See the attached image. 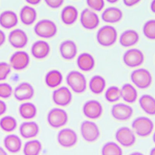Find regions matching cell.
<instances>
[{
    "mask_svg": "<svg viewBox=\"0 0 155 155\" xmlns=\"http://www.w3.org/2000/svg\"><path fill=\"white\" fill-rule=\"evenodd\" d=\"M57 31L56 24L49 19H42L38 21L34 26V31L36 35L43 38L53 37Z\"/></svg>",
    "mask_w": 155,
    "mask_h": 155,
    "instance_id": "cell-1",
    "label": "cell"
},
{
    "mask_svg": "<svg viewBox=\"0 0 155 155\" xmlns=\"http://www.w3.org/2000/svg\"><path fill=\"white\" fill-rule=\"evenodd\" d=\"M117 37L116 29L112 25H105L101 27L97 31L96 39L102 46H110L115 43Z\"/></svg>",
    "mask_w": 155,
    "mask_h": 155,
    "instance_id": "cell-2",
    "label": "cell"
},
{
    "mask_svg": "<svg viewBox=\"0 0 155 155\" xmlns=\"http://www.w3.org/2000/svg\"><path fill=\"white\" fill-rule=\"evenodd\" d=\"M66 81L68 86L76 93H81L86 89V78L82 73L78 71H70L66 76Z\"/></svg>",
    "mask_w": 155,
    "mask_h": 155,
    "instance_id": "cell-3",
    "label": "cell"
},
{
    "mask_svg": "<svg viewBox=\"0 0 155 155\" xmlns=\"http://www.w3.org/2000/svg\"><path fill=\"white\" fill-rule=\"evenodd\" d=\"M131 126L138 136L147 137L151 133L154 128V124L150 118L140 116L133 121Z\"/></svg>",
    "mask_w": 155,
    "mask_h": 155,
    "instance_id": "cell-4",
    "label": "cell"
},
{
    "mask_svg": "<svg viewBox=\"0 0 155 155\" xmlns=\"http://www.w3.org/2000/svg\"><path fill=\"white\" fill-rule=\"evenodd\" d=\"M131 80L139 88L148 87L152 82L151 73L146 68H140L133 70L131 73Z\"/></svg>",
    "mask_w": 155,
    "mask_h": 155,
    "instance_id": "cell-5",
    "label": "cell"
},
{
    "mask_svg": "<svg viewBox=\"0 0 155 155\" xmlns=\"http://www.w3.org/2000/svg\"><path fill=\"white\" fill-rule=\"evenodd\" d=\"M47 119L48 124L51 127L58 128L67 124L68 121V114L62 108H53L48 113Z\"/></svg>",
    "mask_w": 155,
    "mask_h": 155,
    "instance_id": "cell-6",
    "label": "cell"
},
{
    "mask_svg": "<svg viewBox=\"0 0 155 155\" xmlns=\"http://www.w3.org/2000/svg\"><path fill=\"white\" fill-rule=\"evenodd\" d=\"M81 133L85 140L89 142L96 140L100 136V131L97 125L94 122L89 120H84L82 122Z\"/></svg>",
    "mask_w": 155,
    "mask_h": 155,
    "instance_id": "cell-7",
    "label": "cell"
},
{
    "mask_svg": "<svg viewBox=\"0 0 155 155\" xmlns=\"http://www.w3.org/2000/svg\"><path fill=\"white\" fill-rule=\"evenodd\" d=\"M144 61V55L138 48L127 50L123 55V61L125 64L130 67H135L141 65Z\"/></svg>",
    "mask_w": 155,
    "mask_h": 155,
    "instance_id": "cell-8",
    "label": "cell"
},
{
    "mask_svg": "<svg viewBox=\"0 0 155 155\" xmlns=\"http://www.w3.org/2000/svg\"><path fill=\"white\" fill-rule=\"evenodd\" d=\"M10 65L16 70H21L25 68L30 63L28 54L23 50L14 52L10 58Z\"/></svg>",
    "mask_w": 155,
    "mask_h": 155,
    "instance_id": "cell-9",
    "label": "cell"
},
{
    "mask_svg": "<svg viewBox=\"0 0 155 155\" xmlns=\"http://www.w3.org/2000/svg\"><path fill=\"white\" fill-rule=\"evenodd\" d=\"M81 25L86 29L92 30L96 28L99 24V18L98 15L92 10L88 8H84L80 17Z\"/></svg>",
    "mask_w": 155,
    "mask_h": 155,
    "instance_id": "cell-10",
    "label": "cell"
},
{
    "mask_svg": "<svg viewBox=\"0 0 155 155\" xmlns=\"http://www.w3.org/2000/svg\"><path fill=\"white\" fill-rule=\"evenodd\" d=\"M8 40L10 44L13 47L21 48L27 45L28 38L25 31L21 28H15L9 33Z\"/></svg>",
    "mask_w": 155,
    "mask_h": 155,
    "instance_id": "cell-11",
    "label": "cell"
},
{
    "mask_svg": "<svg viewBox=\"0 0 155 155\" xmlns=\"http://www.w3.org/2000/svg\"><path fill=\"white\" fill-rule=\"evenodd\" d=\"M35 94V90L31 84L28 82H22L19 84L13 91L14 97L19 101L30 99Z\"/></svg>",
    "mask_w": 155,
    "mask_h": 155,
    "instance_id": "cell-12",
    "label": "cell"
},
{
    "mask_svg": "<svg viewBox=\"0 0 155 155\" xmlns=\"http://www.w3.org/2000/svg\"><path fill=\"white\" fill-rule=\"evenodd\" d=\"M84 114L88 118L95 119L99 118L103 111L101 104L97 100H89L85 102L82 108Z\"/></svg>",
    "mask_w": 155,
    "mask_h": 155,
    "instance_id": "cell-13",
    "label": "cell"
},
{
    "mask_svg": "<svg viewBox=\"0 0 155 155\" xmlns=\"http://www.w3.org/2000/svg\"><path fill=\"white\" fill-rule=\"evenodd\" d=\"M115 137L119 143L125 147L132 146L136 142V136L134 133L127 127L119 128L116 132Z\"/></svg>",
    "mask_w": 155,
    "mask_h": 155,
    "instance_id": "cell-14",
    "label": "cell"
},
{
    "mask_svg": "<svg viewBox=\"0 0 155 155\" xmlns=\"http://www.w3.org/2000/svg\"><path fill=\"white\" fill-rule=\"evenodd\" d=\"M52 99L56 105L65 106L71 102L72 94L68 87L62 86L53 91Z\"/></svg>",
    "mask_w": 155,
    "mask_h": 155,
    "instance_id": "cell-15",
    "label": "cell"
},
{
    "mask_svg": "<svg viewBox=\"0 0 155 155\" xmlns=\"http://www.w3.org/2000/svg\"><path fill=\"white\" fill-rule=\"evenodd\" d=\"M59 143L64 147L69 148L74 146L78 140L76 132L70 128H64L60 130L57 136Z\"/></svg>",
    "mask_w": 155,
    "mask_h": 155,
    "instance_id": "cell-16",
    "label": "cell"
},
{
    "mask_svg": "<svg viewBox=\"0 0 155 155\" xmlns=\"http://www.w3.org/2000/svg\"><path fill=\"white\" fill-rule=\"evenodd\" d=\"M111 114L114 118L119 120H126L130 119L133 113L132 107L124 103H118L111 108Z\"/></svg>",
    "mask_w": 155,
    "mask_h": 155,
    "instance_id": "cell-17",
    "label": "cell"
},
{
    "mask_svg": "<svg viewBox=\"0 0 155 155\" xmlns=\"http://www.w3.org/2000/svg\"><path fill=\"white\" fill-rule=\"evenodd\" d=\"M50 51L49 44L44 40H38L33 43L31 53L35 58L41 59L47 57Z\"/></svg>",
    "mask_w": 155,
    "mask_h": 155,
    "instance_id": "cell-18",
    "label": "cell"
},
{
    "mask_svg": "<svg viewBox=\"0 0 155 155\" xmlns=\"http://www.w3.org/2000/svg\"><path fill=\"white\" fill-rule=\"evenodd\" d=\"M78 51L76 43L70 39L62 41L59 45V52L61 56L67 60L73 59Z\"/></svg>",
    "mask_w": 155,
    "mask_h": 155,
    "instance_id": "cell-19",
    "label": "cell"
},
{
    "mask_svg": "<svg viewBox=\"0 0 155 155\" xmlns=\"http://www.w3.org/2000/svg\"><path fill=\"white\" fill-rule=\"evenodd\" d=\"M18 22L17 14L13 10H6L0 13V25L4 28H11Z\"/></svg>",
    "mask_w": 155,
    "mask_h": 155,
    "instance_id": "cell-20",
    "label": "cell"
},
{
    "mask_svg": "<svg viewBox=\"0 0 155 155\" xmlns=\"http://www.w3.org/2000/svg\"><path fill=\"white\" fill-rule=\"evenodd\" d=\"M39 126L34 121L24 122L19 127V133L22 137L29 139L36 136L39 133Z\"/></svg>",
    "mask_w": 155,
    "mask_h": 155,
    "instance_id": "cell-21",
    "label": "cell"
},
{
    "mask_svg": "<svg viewBox=\"0 0 155 155\" xmlns=\"http://www.w3.org/2000/svg\"><path fill=\"white\" fill-rule=\"evenodd\" d=\"M139 39L138 33L133 29H128L122 32L119 38V42L124 47H130L136 44Z\"/></svg>",
    "mask_w": 155,
    "mask_h": 155,
    "instance_id": "cell-22",
    "label": "cell"
},
{
    "mask_svg": "<svg viewBox=\"0 0 155 155\" xmlns=\"http://www.w3.org/2000/svg\"><path fill=\"white\" fill-rule=\"evenodd\" d=\"M19 17L21 22L27 25L32 24L37 17L36 10L28 5H24L19 12Z\"/></svg>",
    "mask_w": 155,
    "mask_h": 155,
    "instance_id": "cell-23",
    "label": "cell"
},
{
    "mask_svg": "<svg viewBox=\"0 0 155 155\" xmlns=\"http://www.w3.org/2000/svg\"><path fill=\"white\" fill-rule=\"evenodd\" d=\"M123 16L122 10L116 7H110L105 8L102 13V19L107 22L114 23L119 21Z\"/></svg>",
    "mask_w": 155,
    "mask_h": 155,
    "instance_id": "cell-24",
    "label": "cell"
},
{
    "mask_svg": "<svg viewBox=\"0 0 155 155\" xmlns=\"http://www.w3.org/2000/svg\"><path fill=\"white\" fill-rule=\"evenodd\" d=\"M78 11L77 8L71 5L65 6L61 11V18L62 21L67 25L73 24L77 19Z\"/></svg>",
    "mask_w": 155,
    "mask_h": 155,
    "instance_id": "cell-25",
    "label": "cell"
},
{
    "mask_svg": "<svg viewBox=\"0 0 155 155\" xmlns=\"http://www.w3.org/2000/svg\"><path fill=\"white\" fill-rule=\"evenodd\" d=\"M77 65L83 71H90L93 68L95 61L91 54L84 52L80 54L78 57Z\"/></svg>",
    "mask_w": 155,
    "mask_h": 155,
    "instance_id": "cell-26",
    "label": "cell"
},
{
    "mask_svg": "<svg viewBox=\"0 0 155 155\" xmlns=\"http://www.w3.org/2000/svg\"><path fill=\"white\" fill-rule=\"evenodd\" d=\"M4 145L10 153H16L19 151L22 146L21 139L16 134L7 135L4 139Z\"/></svg>",
    "mask_w": 155,
    "mask_h": 155,
    "instance_id": "cell-27",
    "label": "cell"
},
{
    "mask_svg": "<svg viewBox=\"0 0 155 155\" xmlns=\"http://www.w3.org/2000/svg\"><path fill=\"white\" fill-rule=\"evenodd\" d=\"M139 104L142 109L150 115L155 114V98L150 94H143L139 98Z\"/></svg>",
    "mask_w": 155,
    "mask_h": 155,
    "instance_id": "cell-28",
    "label": "cell"
},
{
    "mask_svg": "<svg viewBox=\"0 0 155 155\" xmlns=\"http://www.w3.org/2000/svg\"><path fill=\"white\" fill-rule=\"evenodd\" d=\"M63 76L61 72L58 70H51L48 71L45 76V82L50 88L59 86L62 81Z\"/></svg>",
    "mask_w": 155,
    "mask_h": 155,
    "instance_id": "cell-29",
    "label": "cell"
},
{
    "mask_svg": "<svg viewBox=\"0 0 155 155\" xmlns=\"http://www.w3.org/2000/svg\"><path fill=\"white\" fill-rule=\"evenodd\" d=\"M120 94L122 99L128 103L135 102L137 97L136 89L129 83H126L122 85L120 88Z\"/></svg>",
    "mask_w": 155,
    "mask_h": 155,
    "instance_id": "cell-30",
    "label": "cell"
},
{
    "mask_svg": "<svg viewBox=\"0 0 155 155\" xmlns=\"http://www.w3.org/2000/svg\"><path fill=\"white\" fill-rule=\"evenodd\" d=\"M19 113L22 118L30 119L36 116L37 108L34 104L30 102H25L19 105Z\"/></svg>",
    "mask_w": 155,
    "mask_h": 155,
    "instance_id": "cell-31",
    "label": "cell"
},
{
    "mask_svg": "<svg viewBox=\"0 0 155 155\" xmlns=\"http://www.w3.org/2000/svg\"><path fill=\"white\" fill-rule=\"evenodd\" d=\"M106 85L105 79L100 75H94L90 80L89 87L94 94H100L104 90Z\"/></svg>",
    "mask_w": 155,
    "mask_h": 155,
    "instance_id": "cell-32",
    "label": "cell"
},
{
    "mask_svg": "<svg viewBox=\"0 0 155 155\" xmlns=\"http://www.w3.org/2000/svg\"><path fill=\"white\" fill-rule=\"evenodd\" d=\"M42 149V145L38 140H31L27 142L24 147V155H39Z\"/></svg>",
    "mask_w": 155,
    "mask_h": 155,
    "instance_id": "cell-33",
    "label": "cell"
},
{
    "mask_svg": "<svg viewBox=\"0 0 155 155\" xmlns=\"http://www.w3.org/2000/svg\"><path fill=\"white\" fill-rule=\"evenodd\" d=\"M17 126L16 120L12 116H5L0 120V127L6 132H11L15 130Z\"/></svg>",
    "mask_w": 155,
    "mask_h": 155,
    "instance_id": "cell-34",
    "label": "cell"
},
{
    "mask_svg": "<svg viewBox=\"0 0 155 155\" xmlns=\"http://www.w3.org/2000/svg\"><path fill=\"white\" fill-rule=\"evenodd\" d=\"M102 155H122V150L115 142H108L103 146Z\"/></svg>",
    "mask_w": 155,
    "mask_h": 155,
    "instance_id": "cell-35",
    "label": "cell"
},
{
    "mask_svg": "<svg viewBox=\"0 0 155 155\" xmlns=\"http://www.w3.org/2000/svg\"><path fill=\"white\" fill-rule=\"evenodd\" d=\"M105 97L108 102H116L121 97L120 89L115 85L110 86L106 90L105 93Z\"/></svg>",
    "mask_w": 155,
    "mask_h": 155,
    "instance_id": "cell-36",
    "label": "cell"
},
{
    "mask_svg": "<svg viewBox=\"0 0 155 155\" xmlns=\"http://www.w3.org/2000/svg\"><path fill=\"white\" fill-rule=\"evenodd\" d=\"M144 35L151 39H155V19L148 20L143 26Z\"/></svg>",
    "mask_w": 155,
    "mask_h": 155,
    "instance_id": "cell-37",
    "label": "cell"
},
{
    "mask_svg": "<svg viewBox=\"0 0 155 155\" xmlns=\"http://www.w3.org/2000/svg\"><path fill=\"white\" fill-rule=\"evenodd\" d=\"M13 93L12 87L7 82L0 83V97L7 99L11 96Z\"/></svg>",
    "mask_w": 155,
    "mask_h": 155,
    "instance_id": "cell-38",
    "label": "cell"
},
{
    "mask_svg": "<svg viewBox=\"0 0 155 155\" xmlns=\"http://www.w3.org/2000/svg\"><path fill=\"white\" fill-rule=\"evenodd\" d=\"M10 64L2 61L0 62V81H3L7 78L11 71Z\"/></svg>",
    "mask_w": 155,
    "mask_h": 155,
    "instance_id": "cell-39",
    "label": "cell"
},
{
    "mask_svg": "<svg viewBox=\"0 0 155 155\" xmlns=\"http://www.w3.org/2000/svg\"><path fill=\"white\" fill-rule=\"evenodd\" d=\"M87 3L91 8L96 11H101L105 5L103 0H87Z\"/></svg>",
    "mask_w": 155,
    "mask_h": 155,
    "instance_id": "cell-40",
    "label": "cell"
},
{
    "mask_svg": "<svg viewBox=\"0 0 155 155\" xmlns=\"http://www.w3.org/2000/svg\"><path fill=\"white\" fill-rule=\"evenodd\" d=\"M45 4L50 7L57 8L60 7L64 3L63 0H45Z\"/></svg>",
    "mask_w": 155,
    "mask_h": 155,
    "instance_id": "cell-41",
    "label": "cell"
},
{
    "mask_svg": "<svg viewBox=\"0 0 155 155\" xmlns=\"http://www.w3.org/2000/svg\"><path fill=\"white\" fill-rule=\"evenodd\" d=\"M7 110V105L5 102L0 99V116L5 113Z\"/></svg>",
    "mask_w": 155,
    "mask_h": 155,
    "instance_id": "cell-42",
    "label": "cell"
},
{
    "mask_svg": "<svg viewBox=\"0 0 155 155\" xmlns=\"http://www.w3.org/2000/svg\"><path fill=\"white\" fill-rule=\"evenodd\" d=\"M140 2V0H124L123 2L126 6L131 7L136 5L138 2Z\"/></svg>",
    "mask_w": 155,
    "mask_h": 155,
    "instance_id": "cell-43",
    "label": "cell"
},
{
    "mask_svg": "<svg viewBox=\"0 0 155 155\" xmlns=\"http://www.w3.org/2000/svg\"><path fill=\"white\" fill-rule=\"evenodd\" d=\"M5 41V33L0 29V46H1Z\"/></svg>",
    "mask_w": 155,
    "mask_h": 155,
    "instance_id": "cell-44",
    "label": "cell"
},
{
    "mask_svg": "<svg viewBox=\"0 0 155 155\" xmlns=\"http://www.w3.org/2000/svg\"><path fill=\"white\" fill-rule=\"evenodd\" d=\"M26 2L28 4H31V5H37L39 3H40L41 0H26Z\"/></svg>",
    "mask_w": 155,
    "mask_h": 155,
    "instance_id": "cell-45",
    "label": "cell"
},
{
    "mask_svg": "<svg viewBox=\"0 0 155 155\" xmlns=\"http://www.w3.org/2000/svg\"><path fill=\"white\" fill-rule=\"evenodd\" d=\"M150 8H151V11L155 13V0L151 2Z\"/></svg>",
    "mask_w": 155,
    "mask_h": 155,
    "instance_id": "cell-46",
    "label": "cell"
},
{
    "mask_svg": "<svg viewBox=\"0 0 155 155\" xmlns=\"http://www.w3.org/2000/svg\"><path fill=\"white\" fill-rule=\"evenodd\" d=\"M0 155H7L4 149L0 147Z\"/></svg>",
    "mask_w": 155,
    "mask_h": 155,
    "instance_id": "cell-47",
    "label": "cell"
},
{
    "mask_svg": "<svg viewBox=\"0 0 155 155\" xmlns=\"http://www.w3.org/2000/svg\"><path fill=\"white\" fill-rule=\"evenodd\" d=\"M130 155H143L142 153H139V152H134V153H133L131 154H130Z\"/></svg>",
    "mask_w": 155,
    "mask_h": 155,
    "instance_id": "cell-48",
    "label": "cell"
},
{
    "mask_svg": "<svg viewBox=\"0 0 155 155\" xmlns=\"http://www.w3.org/2000/svg\"><path fill=\"white\" fill-rule=\"evenodd\" d=\"M150 155H155V148H153L151 150Z\"/></svg>",
    "mask_w": 155,
    "mask_h": 155,
    "instance_id": "cell-49",
    "label": "cell"
},
{
    "mask_svg": "<svg viewBox=\"0 0 155 155\" xmlns=\"http://www.w3.org/2000/svg\"><path fill=\"white\" fill-rule=\"evenodd\" d=\"M117 1V0H107V2L110 3H115Z\"/></svg>",
    "mask_w": 155,
    "mask_h": 155,
    "instance_id": "cell-50",
    "label": "cell"
},
{
    "mask_svg": "<svg viewBox=\"0 0 155 155\" xmlns=\"http://www.w3.org/2000/svg\"><path fill=\"white\" fill-rule=\"evenodd\" d=\"M153 142L155 143V131H154V134H153Z\"/></svg>",
    "mask_w": 155,
    "mask_h": 155,
    "instance_id": "cell-51",
    "label": "cell"
}]
</instances>
